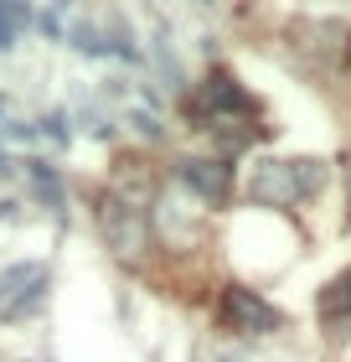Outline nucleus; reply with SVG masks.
<instances>
[{
  "label": "nucleus",
  "mask_w": 351,
  "mask_h": 362,
  "mask_svg": "<svg viewBox=\"0 0 351 362\" xmlns=\"http://www.w3.org/2000/svg\"><path fill=\"white\" fill-rule=\"evenodd\" d=\"M0 171H6V156H0Z\"/></svg>",
  "instance_id": "12"
},
{
  "label": "nucleus",
  "mask_w": 351,
  "mask_h": 362,
  "mask_svg": "<svg viewBox=\"0 0 351 362\" xmlns=\"http://www.w3.org/2000/svg\"><path fill=\"white\" fill-rule=\"evenodd\" d=\"M222 316L232 332H243V337H269L284 326V310L269 305L258 290H248V285H227L222 290Z\"/></svg>",
  "instance_id": "2"
},
{
  "label": "nucleus",
  "mask_w": 351,
  "mask_h": 362,
  "mask_svg": "<svg viewBox=\"0 0 351 362\" xmlns=\"http://www.w3.org/2000/svg\"><path fill=\"white\" fill-rule=\"evenodd\" d=\"M104 228H114V238H119V254H135L145 243V228L140 223H124L119 202H104Z\"/></svg>",
  "instance_id": "6"
},
{
  "label": "nucleus",
  "mask_w": 351,
  "mask_h": 362,
  "mask_svg": "<svg viewBox=\"0 0 351 362\" xmlns=\"http://www.w3.org/2000/svg\"><path fill=\"white\" fill-rule=\"evenodd\" d=\"M37 135H47V140H57V145H68V140H73V124L62 119V114H52V119H42V124H37Z\"/></svg>",
  "instance_id": "10"
},
{
  "label": "nucleus",
  "mask_w": 351,
  "mask_h": 362,
  "mask_svg": "<svg viewBox=\"0 0 351 362\" xmlns=\"http://www.w3.org/2000/svg\"><path fill=\"white\" fill-rule=\"evenodd\" d=\"M0 109H6V98H0Z\"/></svg>",
  "instance_id": "13"
},
{
  "label": "nucleus",
  "mask_w": 351,
  "mask_h": 362,
  "mask_svg": "<svg viewBox=\"0 0 351 362\" xmlns=\"http://www.w3.org/2000/svg\"><path fill=\"white\" fill-rule=\"evenodd\" d=\"M31 26V11L26 6H0V52L6 47H16V37Z\"/></svg>",
  "instance_id": "8"
},
{
  "label": "nucleus",
  "mask_w": 351,
  "mask_h": 362,
  "mask_svg": "<svg viewBox=\"0 0 351 362\" xmlns=\"http://www.w3.org/2000/svg\"><path fill=\"white\" fill-rule=\"evenodd\" d=\"M42 295H47V274H37V279H31V290H21L11 305H0V316H6V321H21L26 310H37V305H42Z\"/></svg>",
  "instance_id": "7"
},
{
  "label": "nucleus",
  "mask_w": 351,
  "mask_h": 362,
  "mask_svg": "<svg viewBox=\"0 0 351 362\" xmlns=\"http://www.w3.org/2000/svg\"><path fill=\"white\" fill-rule=\"evenodd\" d=\"M222 362H232V357H222Z\"/></svg>",
  "instance_id": "14"
},
{
  "label": "nucleus",
  "mask_w": 351,
  "mask_h": 362,
  "mask_svg": "<svg viewBox=\"0 0 351 362\" xmlns=\"http://www.w3.org/2000/svg\"><path fill=\"white\" fill-rule=\"evenodd\" d=\"M232 109L254 114V98H248V93L238 88V78H227L222 68L207 73V83H202V93H196L191 114H196V119H212V114H232Z\"/></svg>",
  "instance_id": "3"
},
{
  "label": "nucleus",
  "mask_w": 351,
  "mask_h": 362,
  "mask_svg": "<svg viewBox=\"0 0 351 362\" xmlns=\"http://www.w3.org/2000/svg\"><path fill=\"white\" fill-rule=\"evenodd\" d=\"M326 187V160H263L248 181V197L263 207H295L299 197Z\"/></svg>",
  "instance_id": "1"
},
{
  "label": "nucleus",
  "mask_w": 351,
  "mask_h": 362,
  "mask_svg": "<svg viewBox=\"0 0 351 362\" xmlns=\"http://www.w3.org/2000/svg\"><path fill=\"white\" fill-rule=\"evenodd\" d=\"M42 31H52V37H57V31H62V16H57V11H47V16H42Z\"/></svg>",
  "instance_id": "11"
},
{
  "label": "nucleus",
  "mask_w": 351,
  "mask_h": 362,
  "mask_svg": "<svg viewBox=\"0 0 351 362\" xmlns=\"http://www.w3.org/2000/svg\"><path fill=\"white\" fill-rule=\"evenodd\" d=\"M181 181H186L207 207H222L232 197V166L227 160H181Z\"/></svg>",
  "instance_id": "4"
},
{
  "label": "nucleus",
  "mask_w": 351,
  "mask_h": 362,
  "mask_svg": "<svg viewBox=\"0 0 351 362\" xmlns=\"http://www.w3.org/2000/svg\"><path fill=\"white\" fill-rule=\"evenodd\" d=\"M26 176L42 187V197H52V202H57V176H52V166H47V160H26Z\"/></svg>",
  "instance_id": "9"
},
{
  "label": "nucleus",
  "mask_w": 351,
  "mask_h": 362,
  "mask_svg": "<svg viewBox=\"0 0 351 362\" xmlns=\"http://www.w3.org/2000/svg\"><path fill=\"white\" fill-rule=\"evenodd\" d=\"M321 316H326V321H346V316H351V269L336 274V279L321 290Z\"/></svg>",
  "instance_id": "5"
}]
</instances>
